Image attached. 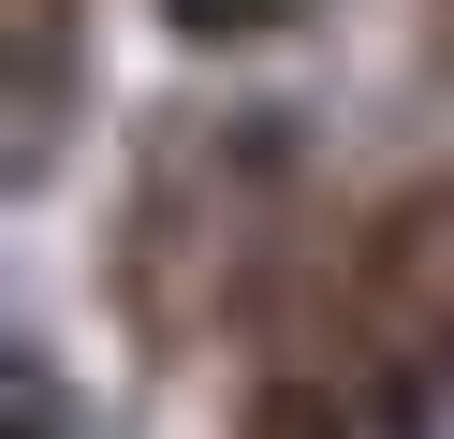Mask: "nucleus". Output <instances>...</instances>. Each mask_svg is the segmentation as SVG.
<instances>
[{"label":"nucleus","mask_w":454,"mask_h":439,"mask_svg":"<svg viewBox=\"0 0 454 439\" xmlns=\"http://www.w3.org/2000/svg\"><path fill=\"white\" fill-rule=\"evenodd\" d=\"M161 15H176L191 44H235V29H264V15H294V0H161Z\"/></svg>","instance_id":"2"},{"label":"nucleus","mask_w":454,"mask_h":439,"mask_svg":"<svg viewBox=\"0 0 454 439\" xmlns=\"http://www.w3.org/2000/svg\"><path fill=\"white\" fill-rule=\"evenodd\" d=\"M352 439H454V366H425V380H395V396L366 410Z\"/></svg>","instance_id":"1"},{"label":"nucleus","mask_w":454,"mask_h":439,"mask_svg":"<svg viewBox=\"0 0 454 439\" xmlns=\"http://www.w3.org/2000/svg\"><path fill=\"white\" fill-rule=\"evenodd\" d=\"M15 439H59V396H44V366H15Z\"/></svg>","instance_id":"3"}]
</instances>
